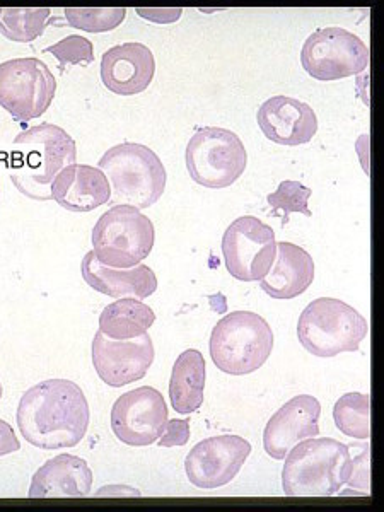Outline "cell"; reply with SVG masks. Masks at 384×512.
Here are the masks:
<instances>
[{
  "label": "cell",
  "mask_w": 384,
  "mask_h": 512,
  "mask_svg": "<svg viewBox=\"0 0 384 512\" xmlns=\"http://www.w3.org/2000/svg\"><path fill=\"white\" fill-rule=\"evenodd\" d=\"M19 432L35 448H74L88 434V398L69 379H47L35 384L19 400Z\"/></svg>",
  "instance_id": "6da1fadb"
},
{
  "label": "cell",
  "mask_w": 384,
  "mask_h": 512,
  "mask_svg": "<svg viewBox=\"0 0 384 512\" xmlns=\"http://www.w3.org/2000/svg\"><path fill=\"white\" fill-rule=\"evenodd\" d=\"M76 158V140L64 128L41 123L14 139V151L7 166L19 192L36 202H50L53 180L62 169L76 164Z\"/></svg>",
  "instance_id": "7a4b0ae2"
},
{
  "label": "cell",
  "mask_w": 384,
  "mask_h": 512,
  "mask_svg": "<svg viewBox=\"0 0 384 512\" xmlns=\"http://www.w3.org/2000/svg\"><path fill=\"white\" fill-rule=\"evenodd\" d=\"M282 489L289 497H332L347 485L354 468L350 446L332 437H311L287 454Z\"/></svg>",
  "instance_id": "3957f363"
},
{
  "label": "cell",
  "mask_w": 384,
  "mask_h": 512,
  "mask_svg": "<svg viewBox=\"0 0 384 512\" xmlns=\"http://www.w3.org/2000/svg\"><path fill=\"white\" fill-rule=\"evenodd\" d=\"M98 168L110 181L108 204L149 209L166 190V168L151 147L123 142L110 147L99 159Z\"/></svg>",
  "instance_id": "277c9868"
},
{
  "label": "cell",
  "mask_w": 384,
  "mask_h": 512,
  "mask_svg": "<svg viewBox=\"0 0 384 512\" xmlns=\"http://www.w3.org/2000/svg\"><path fill=\"white\" fill-rule=\"evenodd\" d=\"M274 342V332L262 316L233 311L214 326L210 357L222 373L246 376L265 366Z\"/></svg>",
  "instance_id": "5b68a950"
},
{
  "label": "cell",
  "mask_w": 384,
  "mask_h": 512,
  "mask_svg": "<svg viewBox=\"0 0 384 512\" xmlns=\"http://www.w3.org/2000/svg\"><path fill=\"white\" fill-rule=\"evenodd\" d=\"M369 332L364 316L349 304L320 297L304 308L297 321V338L316 357L357 352Z\"/></svg>",
  "instance_id": "8992f818"
},
{
  "label": "cell",
  "mask_w": 384,
  "mask_h": 512,
  "mask_svg": "<svg viewBox=\"0 0 384 512\" xmlns=\"http://www.w3.org/2000/svg\"><path fill=\"white\" fill-rule=\"evenodd\" d=\"M93 253L111 268H134L151 255L156 229L149 217L130 205H113L93 229Z\"/></svg>",
  "instance_id": "52a82bcc"
},
{
  "label": "cell",
  "mask_w": 384,
  "mask_h": 512,
  "mask_svg": "<svg viewBox=\"0 0 384 512\" xmlns=\"http://www.w3.org/2000/svg\"><path fill=\"white\" fill-rule=\"evenodd\" d=\"M192 180L212 190L231 187L246 171L248 154L238 135L221 127L197 128L185 152Z\"/></svg>",
  "instance_id": "ba28073f"
},
{
  "label": "cell",
  "mask_w": 384,
  "mask_h": 512,
  "mask_svg": "<svg viewBox=\"0 0 384 512\" xmlns=\"http://www.w3.org/2000/svg\"><path fill=\"white\" fill-rule=\"evenodd\" d=\"M57 93V81L43 60L12 59L0 64V106L18 122L47 113Z\"/></svg>",
  "instance_id": "9c48e42d"
},
{
  "label": "cell",
  "mask_w": 384,
  "mask_h": 512,
  "mask_svg": "<svg viewBox=\"0 0 384 512\" xmlns=\"http://www.w3.org/2000/svg\"><path fill=\"white\" fill-rule=\"evenodd\" d=\"M301 65L318 81L359 76L369 65V48L344 28H323L309 35L301 50Z\"/></svg>",
  "instance_id": "30bf717a"
},
{
  "label": "cell",
  "mask_w": 384,
  "mask_h": 512,
  "mask_svg": "<svg viewBox=\"0 0 384 512\" xmlns=\"http://www.w3.org/2000/svg\"><path fill=\"white\" fill-rule=\"evenodd\" d=\"M222 255L227 272L239 282H260L277 256L272 227L253 216H243L229 224L222 238Z\"/></svg>",
  "instance_id": "8fae6325"
},
{
  "label": "cell",
  "mask_w": 384,
  "mask_h": 512,
  "mask_svg": "<svg viewBox=\"0 0 384 512\" xmlns=\"http://www.w3.org/2000/svg\"><path fill=\"white\" fill-rule=\"evenodd\" d=\"M168 405L156 388L140 386L127 391L111 408V431L130 448L158 443L169 420Z\"/></svg>",
  "instance_id": "7c38bea8"
},
{
  "label": "cell",
  "mask_w": 384,
  "mask_h": 512,
  "mask_svg": "<svg viewBox=\"0 0 384 512\" xmlns=\"http://www.w3.org/2000/svg\"><path fill=\"white\" fill-rule=\"evenodd\" d=\"M250 454L251 444L245 437L234 434L209 437L187 454L185 472L197 489H221L233 482Z\"/></svg>",
  "instance_id": "4fadbf2b"
},
{
  "label": "cell",
  "mask_w": 384,
  "mask_h": 512,
  "mask_svg": "<svg viewBox=\"0 0 384 512\" xmlns=\"http://www.w3.org/2000/svg\"><path fill=\"white\" fill-rule=\"evenodd\" d=\"M91 352L99 379L111 388H122L146 378L156 357L149 333L132 340H111L98 330Z\"/></svg>",
  "instance_id": "5bb4252c"
},
{
  "label": "cell",
  "mask_w": 384,
  "mask_h": 512,
  "mask_svg": "<svg viewBox=\"0 0 384 512\" xmlns=\"http://www.w3.org/2000/svg\"><path fill=\"white\" fill-rule=\"evenodd\" d=\"M321 403L311 395H297L272 415L263 432V448L282 461L297 443L320 434Z\"/></svg>",
  "instance_id": "9a60e30c"
},
{
  "label": "cell",
  "mask_w": 384,
  "mask_h": 512,
  "mask_svg": "<svg viewBox=\"0 0 384 512\" xmlns=\"http://www.w3.org/2000/svg\"><path fill=\"white\" fill-rule=\"evenodd\" d=\"M256 122L263 135L279 146H303L311 142L318 132L315 110L289 96L267 99L258 108Z\"/></svg>",
  "instance_id": "2e32d148"
},
{
  "label": "cell",
  "mask_w": 384,
  "mask_h": 512,
  "mask_svg": "<svg viewBox=\"0 0 384 512\" xmlns=\"http://www.w3.org/2000/svg\"><path fill=\"white\" fill-rule=\"evenodd\" d=\"M156 74V59L142 43H123L111 47L101 59V81L110 93L135 96L151 86Z\"/></svg>",
  "instance_id": "e0dca14e"
},
{
  "label": "cell",
  "mask_w": 384,
  "mask_h": 512,
  "mask_svg": "<svg viewBox=\"0 0 384 512\" xmlns=\"http://www.w3.org/2000/svg\"><path fill=\"white\" fill-rule=\"evenodd\" d=\"M93 489V472L74 454H59L33 475L31 499H81Z\"/></svg>",
  "instance_id": "ac0fdd59"
},
{
  "label": "cell",
  "mask_w": 384,
  "mask_h": 512,
  "mask_svg": "<svg viewBox=\"0 0 384 512\" xmlns=\"http://www.w3.org/2000/svg\"><path fill=\"white\" fill-rule=\"evenodd\" d=\"M52 200L76 214H86L110 202V181L99 168L70 164L52 183Z\"/></svg>",
  "instance_id": "d6986e66"
},
{
  "label": "cell",
  "mask_w": 384,
  "mask_h": 512,
  "mask_svg": "<svg viewBox=\"0 0 384 512\" xmlns=\"http://www.w3.org/2000/svg\"><path fill=\"white\" fill-rule=\"evenodd\" d=\"M81 272L82 279L91 289L117 299L137 297L142 301L158 291V277L151 267L137 265L125 270L105 267L98 262L93 251L82 258Z\"/></svg>",
  "instance_id": "ffe728a7"
},
{
  "label": "cell",
  "mask_w": 384,
  "mask_h": 512,
  "mask_svg": "<svg viewBox=\"0 0 384 512\" xmlns=\"http://www.w3.org/2000/svg\"><path fill=\"white\" fill-rule=\"evenodd\" d=\"M315 270V260L308 251L280 241L274 265L260 280V287L274 299H294L308 291L315 280Z\"/></svg>",
  "instance_id": "44dd1931"
},
{
  "label": "cell",
  "mask_w": 384,
  "mask_h": 512,
  "mask_svg": "<svg viewBox=\"0 0 384 512\" xmlns=\"http://www.w3.org/2000/svg\"><path fill=\"white\" fill-rule=\"evenodd\" d=\"M205 379L207 364L202 352H198L197 349L181 352L169 379V400L176 414H193L202 407Z\"/></svg>",
  "instance_id": "7402d4cb"
},
{
  "label": "cell",
  "mask_w": 384,
  "mask_h": 512,
  "mask_svg": "<svg viewBox=\"0 0 384 512\" xmlns=\"http://www.w3.org/2000/svg\"><path fill=\"white\" fill-rule=\"evenodd\" d=\"M156 321L151 306L137 297H122L108 304L99 316V332L111 340H132L146 335Z\"/></svg>",
  "instance_id": "603a6c76"
},
{
  "label": "cell",
  "mask_w": 384,
  "mask_h": 512,
  "mask_svg": "<svg viewBox=\"0 0 384 512\" xmlns=\"http://www.w3.org/2000/svg\"><path fill=\"white\" fill-rule=\"evenodd\" d=\"M52 18V9L36 7H2L0 9V35L16 43H33L38 40Z\"/></svg>",
  "instance_id": "cb8c5ba5"
},
{
  "label": "cell",
  "mask_w": 384,
  "mask_h": 512,
  "mask_svg": "<svg viewBox=\"0 0 384 512\" xmlns=\"http://www.w3.org/2000/svg\"><path fill=\"white\" fill-rule=\"evenodd\" d=\"M333 420L345 436L367 441L371 439V395L347 393L333 407Z\"/></svg>",
  "instance_id": "d4e9b609"
},
{
  "label": "cell",
  "mask_w": 384,
  "mask_h": 512,
  "mask_svg": "<svg viewBox=\"0 0 384 512\" xmlns=\"http://www.w3.org/2000/svg\"><path fill=\"white\" fill-rule=\"evenodd\" d=\"M65 21L70 28L88 33H108L117 30L127 18L125 7H67Z\"/></svg>",
  "instance_id": "484cf974"
},
{
  "label": "cell",
  "mask_w": 384,
  "mask_h": 512,
  "mask_svg": "<svg viewBox=\"0 0 384 512\" xmlns=\"http://www.w3.org/2000/svg\"><path fill=\"white\" fill-rule=\"evenodd\" d=\"M313 195V190L304 187L301 181L286 180L280 183L279 188L274 193H270L267 202L274 214L284 212V221L282 226H286L289 222L291 214H303V216L311 217L313 212L309 210L308 200Z\"/></svg>",
  "instance_id": "4316f807"
},
{
  "label": "cell",
  "mask_w": 384,
  "mask_h": 512,
  "mask_svg": "<svg viewBox=\"0 0 384 512\" xmlns=\"http://www.w3.org/2000/svg\"><path fill=\"white\" fill-rule=\"evenodd\" d=\"M45 53H52L59 60L60 70L64 72L67 65H84L88 67L94 62L93 43L79 35L65 36L64 40L45 48Z\"/></svg>",
  "instance_id": "83f0119b"
},
{
  "label": "cell",
  "mask_w": 384,
  "mask_h": 512,
  "mask_svg": "<svg viewBox=\"0 0 384 512\" xmlns=\"http://www.w3.org/2000/svg\"><path fill=\"white\" fill-rule=\"evenodd\" d=\"M362 451L354 458V468L347 485L350 489H364V494H371V446L362 444Z\"/></svg>",
  "instance_id": "f1b7e54d"
},
{
  "label": "cell",
  "mask_w": 384,
  "mask_h": 512,
  "mask_svg": "<svg viewBox=\"0 0 384 512\" xmlns=\"http://www.w3.org/2000/svg\"><path fill=\"white\" fill-rule=\"evenodd\" d=\"M190 439V420L173 419L168 420L164 427L163 436L159 437V448H176L185 446Z\"/></svg>",
  "instance_id": "f546056e"
},
{
  "label": "cell",
  "mask_w": 384,
  "mask_h": 512,
  "mask_svg": "<svg viewBox=\"0 0 384 512\" xmlns=\"http://www.w3.org/2000/svg\"><path fill=\"white\" fill-rule=\"evenodd\" d=\"M137 16L147 19L151 23L156 24H171L176 23L178 19L183 16V9L180 7H173V9H144V7H137L135 9Z\"/></svg>",
  "instance_id": "4dcf8cb0"
},
{
  "label": "cell",
  "mask_w": 384,
  "mask_h": 512,
  "mask_svg": "<svg viewBox=\"0 0 384 512\" xmlns=\"http://www.w3.org/2000/svg\"><path fill=\"white\" fill-rule=\"evenodd\" d=\"M21 449L18 436L14 434V429L7 424L6 420H0V456L16 453Z\"/></svg>",
  "instance_id": "1f68e13d"
},
{
  "label": "cell",
  "mask_w": 384,
  "mask_h": 512,
  "mask_svg": "<svg viewBox=\"0 0 384 512\" xmlns=\"http://www.w3.org/2000/svg\"><path fill=\"white\" fill-rule=\"evenodd\" d=\"M2 395H4V390H2V384H0V398H2Z\"/></svg>",
  "instance_id": "d6a6232c"
}]
</instances>
